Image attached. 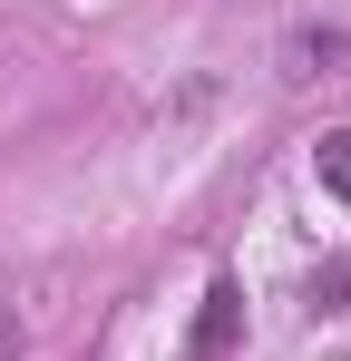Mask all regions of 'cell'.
<instances>
[{
	"label": "cell",
	"mask_w": 351,
	"mask_h": 361,
	"mask_svg": "<svg viewBox=\"0 0 351 361\" xmlns=\"http://www.w3.org/2000/svg\"><path fill=\"white\" fill-rule=\"evenodd\" d=\"M234 322H244V293H234V283H215V293H205V322H195V352H205V361L234 352Z\"/></svg>",
	"instance_id": "cell-1"
},
{
	"label": "cell",
	"mask_w": 351,
	"mask_h": 361,
	"mask_svg": "<svg viewBox=\"0 0 351 361\" xmlns=\"http://www.w3.org/2000/svg\"><path fill=\"white\" fill-rule=\"evenodd\" d=\"M322 185L351 205V127H332V137H322Z\"/></svg>",
	"instance_id": "cell-2"
}]
</instances>
